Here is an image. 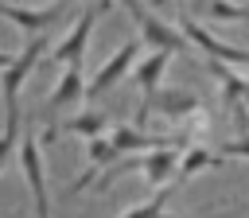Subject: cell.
<instances>
[{
    "mask_svg": "<svg viewBox=\"0 0 249 218\" xmlns=\"http://www.w3.org/2000/svg\"><path fill=\"white\" fill-rule=\"evenodd\" d=\"M124 12L132 16V23H136V39H140L144 51H160V54H171V58L183 54V51H191L187 39H183V31H179L171 19H163L156 8H148V4H140V0H128Z\"/></svg>",
    "mask_w": 249,
    "mask_h": 218,
    "instance_id": "1",
    "label": "cell"
},
{
    "mask_svg": "<svg viewBox=\"0 0 249 218\" xmlns=\"http://www.w3.org/2000/svg\"><path fill=\"white\" fill-rule=\"evenodd\" d=\"M16 160H19V171H23V183H27L31 206H35V218H51V187H47V152H43V140H39V132L23 128V136H19V148H16Z\"/></svg>",
    "mask_w": 249,
    "mask_h": 218,
    "instance_id": "2",
    "label": "cell"
},
{
    "mask_svg": "<svg viewBox=\"0 0 249 218\" xmlns=\"http://www.w3.org/2000/svg\"><path fill=\"white\" fill-rule=\"evenodd\" d=\"M51 51V43L39 35V39H27V47L23 51H16V58H12V66L8 70H0V101H4V113H16V109H23V86L31 82V70L43 62V54Z\"/></svg>",
    "mask_w": 249,
    "mask_h": 218,
    "instance_id": "3",
    "label": "cell"
},
{
    "mask_svg": "<svg viewBox=\"0 0 249 218\" xmlns=\"http://www.w3.org/2000/svg\"><path fill=\"white\" fill-rule=\"evenodd\" d=\"M109 8H113V4H105V0H101V4H86V8L78 12L74 27H70V31H66V35L54 43V51H51V62H54V66H62V70H66V66H82V58H86V51H89L93 23H97V19H101Z\"/></svg>",
    "mask_w": 249,
    "mask_h": 218,
    "instance_id": "4",
    "label": "cell"
},
{
    "mask_svg": "<svg viewBox=\"0 0 249 218\" xmlns=\"http://www.w3.org/2000/svg\"><path fill=\"white\" fill-rule=\"evenodd\" d=\"M179 31H183L187 47H191V51H202L210 62L230 66V70H249V51H245V47H233V43H226V39H218L206 23H198V19H183Z\"/></svg>",
    "mask_w": 249,
    "mask_h": 218,
    "instance_id": "5",
    "label": "cell"
},
{
    "mask_svg": "<svg viewBox=\"0 0 249 218\" xmlns=\"http://www.w3.org/2000/svg\"><path fill=\"white\" fill-rule=\"evenodd\" d=\"M140 54H144V47H140V39H124L97 70H93V78L86 82V97L93 101V97H101V93H109L117 82H124L128 74H132V66L140 62Z\"/></svg>",
    "mask_w": 249,
    "mask_h": 218,
    "instance_id": "6",
    "label": "cell"
},
{
    "mask_svg": "<svg viewBox=\"0 0 249 218\" xmlns=\"http://www.w3.org/2000/svg\"><path fill=\"white\" fill-rule=\"evenodd\" d=\"M167 66H171V54H160V51H148V54H140V62L132 66V74H128V82L140 90V117H136V128H144L148 125V117H152V97L160 93V82H163V74H167Z\"/></svg>",
    "mask_w": 249,
    "mask_h": 218,
    "instance_id": "7",
    "label": "cell"
},
{
    "mask_svg": "<svg viewBox=\"0 0 249 218\" xmlns=\"http://www.w3.org/2000/svg\"><path fill=\"white\" fill-rule=\"evenodd\" d=\"M179 160H183V148H152V152H144L140 156V175H144V183L152 187V191H163V187H179L175 183V175H179Z\"/></svg>",
    "mask_w": 249,
    "mask_h": 218,
    "instance_id": "8",
    "label": "cell"
},
{
    "mask_svg": "<svg viewBox=\"0 0 249 218\" xmlns=\"http://www.w3.org/2000/svg\"><path fill=\"white\" fill-rule=\"evenodd\" d=\"M62 16V8H27V4H12V0H0V19H12L23 35L39 39L54 19Z\"/></svg>",
    "mask_w": 249,
    "mask_h": 218,
    "instance_id": "9",
    "label": "cell"
},
{
    "mask_svg": "<svg viewBox=\"0 0 249 218\" xmlns=\"http://www.w3.org/2000/svg\"><path fill=\"white\" fill-rule=\"evenodd\" d=\"M86 101V70L82 66H66L58 74V82L47 93V109H74Z\"/></svg>",
    "mask_w": 249,
    "mask_h": 218,
    "instance_id": "10",
    "label": "cell"
},
{
    "mask_svg": "<svg viewBox=\"0 0 249 218\" xmlns=\"http://www.w3.org/2000/svg\"><path fill=\"white\" fill-rule=\"evenodd\" d=\"M148 109H156L160 117H167V121L183 125L187 117H195V113L202 109V101H198V93H191V90H163V86H160V93L152 97V105H148Z\"/></svg>",
    "mask_w": 249,
    "mask_h": 218,
    "instance_id": "11",
    "label": "cell"
},
{
    "mask_svg": "<svg viewBox=\"0 0 249 218\" xmlns=\"http://www.w3.org/2000/svg\"><path fill=\"white\" fill-rule=\"evenodd\" d=\"M222 164V156L214 152V148H206V144H195V148H187L183 152V160H179V175H175V183L183 187V183H191V179H198L202 171H210V167H218Z\"/></svg>",
    "mask_w": 249,
    "mask_h": 218,
    "instance_id": "12",
    "label": "cell"
},
{
    "mask_svg": "<svg viewBox=\"0 0 249 218\" xmlns=\"http://www.w3.org/2000/svg\"><path fill=\"white\" fill-rule=\"evenodd\" d=\"M109 128H113V125H109V117H105V113H97V109L74 113V117L62 125V132H66V136H78V140H86V144H89V140H97V136H109Z\"/></svg>",
    "mask_w": 249,
    "mask_h": 218,
    "instance_id": "13",
    "label": "cell"
},
{
    "mask_svg": "<svg viewBox=\"0 0 249 218\" xmlns=\"http://www.w3.org/2000/svg\"><path fill=\"white\" fill-rule=\"evenodd\" d=\"M175 191H179V187H163V191H156L152 199H144V202L128 206L121 218H179L175 210H167V202L175 199Z\"/></svg>",
    "mask_w": 249,
    "mask_h": 218,
    "instance_id": "14",
    "label": "cell"
},
{
    "mask_svg": "<svg viewBox=\"0 0 249 218\" xmlns=\"http://www.w3.org/2000/svg\"><path fill=\"white\" fill-rule=\"evenodd\" d=\"M19 136H23V109L4 113V128H0V171H4V167H8V160L16 156Z\"/></svg>",
    "mask_w": 249,
    "mask_h": 218,
    "instance_id": "15",
    "label": "cell"
},
{
    "mask_svg": "<svg viewBox=\"0 0 249 218\" xmlns=\"http://www.w3.org/2000/svg\"><path fill=\"white\" fill-rule=\"evenodd\" d=\"M113 164H121V156H117V148L109 144V136H97V140H89L86 144V167L97 175V171H109Z\"/></svg>",
    "mask_w": 249,
    "mask_h": 218,
    "instance_id": "16",
    "label": "cell"
},
{
    "mask_svg": "<svg viewBox=\"0 0 249 218\" xmlns=\"http://www.w3.org/2000/svg\"><path fill=\"white\" fill-rule=\"evenodd\" d=\"M198 12H202V16H210V19H218V23H249V8H245V4H230V0L202 4Z\"/></svg>",
    "mask_w": 249,
    "mask_h": 218,
    "instance_id": "17",
    "label": "cell"
},
{
    "mask_svg": "<svg viewBox=\"0 0 249 218\" xmlns=\"http://www.w3.org/2000/svg\"><path fill=\"white\" fill-rule=\"evenodd\" d=\"M222 160H249V136H233V140H222L214 148Z\"/></svg>",
    "mask_w": 249,
    "mask_h": 218,
    "instance_id": "18",
    "label": "cell"
},
{
    "mask_svg": "<svg viewBox=\"0 0 249 218\" xmlns=\"http://www.w3.org/2000/svg\"><path fill=\"white\" fill-rule=\"evenodd\" d=\"M12 58H16L12 51H0V70H8V66H12Z\"/></svg>",
    "mask_w": 249,
    "mask_h": 218,
    "instance_id": "19",
    "label": "cell"
}]
</instances>
